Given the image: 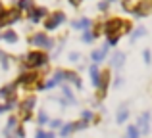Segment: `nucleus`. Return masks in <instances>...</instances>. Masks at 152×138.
Listing matches in <instances>:
<instances>
[{"mask_svg": "<svg viewBox=\"0 0 152 138\" xmlns=\"http://www.w3.org/2000/svg\"><path fill=\"white\" fill-rule=\"evenodd\" d=\"M98 8H100V10H106V8H108V2H100V4H98Z\"/></svg>", "mask_w": 152, "mask_h": 138, "instance_id": "obj_34", "label": "nucleus"}, {"mask_svg": "<svg viewBox=\"0 0 152 138\" xmlns=\"http://www.w3.org/2000/svg\"><path fill=\"white\" fill-rule=\"evenodd\" d=\"M45 15H46V10H45V8H37V10H33L29 14V19L33 23H37V21H41V17H45Z\"/></svg>", "mask_w": 152, "mask_h": 138, "instance_id": "obj_8", "label": "nucleus"}, {"mask_svg": "<svg viewBox=\"0 0 152 138\" xmlns=\"http://www.w3.org/2000/svg\"><path fill=\"white\" fill-rule=\"evenodd\" d=\"M46 121H48V115H46L45 111H41V115H39V123H41V125H45Z\"/></svg>", "mask_w": 152, "mask_h": 138, "instance_id": "obj_28", "label": "nucleus"}, {"mask_svg": "<svg viewBox=\"0 0 152 138\" xmlns=\"http://www.w3.org/2000/svg\"><path fill=\"white\" fill-rule=\"evenodd\" d=\"M69 2H71V4H73V6H79V4H81V2H83V0H69Z\"/></svg>", "mask_w": 152, "mask_h": 138, "instance_id": "obj_35", "label": "nucleus"}, {"mask_svg": "<svg viewBox=\"0 0 152 138\" xmlns=\"http://www.w3.org/2000/svg\"><path fill=\"white\" fill-rule=\"evenodd\" d=\"M146 33V29H145V27H139V29L137 31H135V35H133V38H137V37H142V35H145Z\"/></svg>", "mask_w": 152, "mask_h": 138, "instance_id": "obj_27", "label": "nucleus"}, {"mask_svg": "<svg viewBox=\"0 0 152 138\" xmlns=\"http://www.w3.org/2000/svg\"><path fill=\"white\" fill-rule=\"evenodd\" d=\"M69 60H71V61H77V60H79V54H71Z\"/></svg>", "mask_w": 152, "mask_h": 138, "instance_id": "obj_33", "label": "nucleus"}, {"mask_svg": "<svg viewBox=\"0 0 152 138\" xmlns=\"http://www.w3.org/2000/svg\"><path fill=\"white\" fill-rule=\"evenodd\" d=\"M142 56H145V61H146V64H150V52H148V50H145V54H142Z\"/></svg>", "mask_w": 152, "mask_h": 138, "instance_id": "obj_31", "label": "nucleus"}, {"mask_svg": "<svg viewBox=\"0 0 152 138\" xmlns=\"http://www.w3.org/2000/svg\"><path fill=\"white\" fill-rule=\"evenodd\" d=\"M131 0H123V10H127V12H133V6H131Z\"/></svg>", "mask_w": 152, "mask_h": 138, "instance_id": "obj_26", "label": "nucleus"}, {"mask_svg": "<svg viewBox=\"0 0 152 138\" xmlns=\"http://www.w3.org/2000/svg\"><path fill=\"white\" fill-rule=\"evenodd\" d=\"M127 117H129V111H127V108H121L118 111V123H125Z\"/></svg>", "mask_w": 152, "mask_h": 138, "instance_id": "obj_17", "label": "nucleus"}, {"mask_svg": "<svg viewBox=\"0 0 152 138\" xmlns=\"http://www.w3.org/2000/svg\"><path fill=\"white\" fill-rule=\"evenodd\" d=\"M45 64H46V56L42 52L27 54V67H42Z\"/></svg>", "mask_w": 152, "mask_h": 138, "instance_id": "obj_1", "label": "nucleus"}, {"mask_svg": "<svg viewBox=\"0 0 152 138\" xmlns=\"http://www.w3.org/2000/svg\"><path fill=\"white\" fill-rule=\"evenodd\" d=\"M35 138H46V132H42V131H39V132H37V136H35Z\"/></svg>", "mask_w": 152, "mask_h": 138, "instance_id": "obj_32", "label": "nucleus"}, {"mask_svg": "<svg viewBox=\"0 0 152 138\" xmlns=\"http://www.w3.org/2000/svg\"><path fill=\"white\" fill-rule=\"evenodd\" d=\"M46 138H54V134H52V132H48V134H46Z\"/></svg>", "mask_w": 152, "mask_h": 138, "instance_id": "obj_38", "label": "nucleus"}, {"mask_svg": "<svg viewBox=\"0 0 152 138\" xmlns=\"http://www.w3.org/2000/svg\"><path fill=\"white\" fill-rule=\"evenodd\" d=\"M50 127H52V129H58V127H62V121H60V119H54V121H50Z\"/></svg>", "mask_w": 152, "mask_h": 138, "instance_id": "obj_29", "label": "nucleus"}, {"mask_svg": "<svg viewBox=\"0 0 152 138\" xmlns=\"http://www.w3.org/2000/svg\"><path fill=\"white\" fill-rule=\"evenodd\" d=\"M71 131H73V125H71V123H69V125H66V127L62 129V136H67Z\"/></svg>", "mask_w": 152, "mask_h": 138, "instance_id": "obj_23", "label": "nucleus"}, {"mask_svg": "<svg viewBox=\"0 0 152 138\" xmlns=\"http://www.w3.org/2000/svg\"><path fill=\"white\" fill-rule=\"evenodd\" d=\"M89 119H93V113L91 111H83V121H89Z\"/></svg>", "mask_w": 152, "mask_h": 138, "instance_id": "obj_30", "label": "nucleus"}, {"mask_svg": "<svg viewBox=\"0 0 152 138\" xmlns=\"http://www.w3.org/2000/svg\"><path fill=\"white\" fill-rule=\"evenodd\" d=\"M31 42H33L35 46H41V48H52V40L42 33H37L33 38H31Z\"/></svg>", "mask_w": 152, "mask_h": 138, "instance_id": "obj_4", "label": "nucleus"}, {"mask_svg": "<svg viewBox=\"0 0 152 138\" xmlns=\"http://www.w3.org/2000/svg\"><path fill=\"white\" fill-rule=\"evenodd\" d=\"M73 125V131H81V129L87 127V121H79V123H71Z\"/></svg>", "mask_w": 152, "mask_h": 138, "instance_id": "obj_21", "label": "nucleus"}, {"mask_svg": "<svg viewBox=\"0 0 152 138\" xmlns=\"http://www.w3.org/2000/svg\"><path fill=\"white\" fill-rule=\"evenodd\" d=\"M93 38H94V35L91 33V31H85V35H83V40H85V42H93Z\"/></svg>", "mask_w": 152, "mask_h": 138, "instance_id": "obj_22", "label": "nucleus"}, {"mask_svg": "<svg viewBox=\"0 0 152 138\" xmlns=\"http://www.w3.org/2000/svg\"><path fill=\"white\" fill-rule=\"evenodd\" d=\"M15 125H18V119H15V117H10V119H8V131H10V129H15Z\"/></svg>", "mask_w": 152, "mask_h": 138, "instance_id": "obj_25", "label": "nucleus"}, {"mask_svg": "<svg viewBox=\"0 0 152 138\" xmlns=\"http://www.w3.org/2000/svg\"><path fill=\"white\" fill-rule=\"evenodd\" d=\"M18 8L19 10H33V0H19L18 2Z\"/></svg>", "mask_w": 152, "mask_h": 138, "instance_id": "obj_15", "label": "nucleus"}, {"mask_svg": "<svg viewBox=\"0 0 152 138\" xmlns=\"http://www.w3.org/2000/svg\"><path fill=\"white\" fill-rule=\"evenodd\" d=\"M91 79H93V85L94 86H98V82H100V71H98L96 65H91Z\"/></svg>", "mask_w": 152, "mask_h": 138, "instance_id": "obj_10", "label": "nucleus"}, {"mask_svg": "<svg viewBox=\"0 0 152 138\" xmlns=\"http://www.w3.org/2000/svg\"><path fill=\"white\" fill-rule=\"evenodd\" d=\"M23 134H25V131H23V129H18V136H19V138H21Z\"/></svg>", "mask_w": 152, "mask_h": 138, "instance_id": "obj_36", "label": "nucleus"}, {"mask_svg": "<svg viewBox=\"0 0 152 138\" xmlns=\"http://www.w3.org/2000/svg\"><path fill=\"white\" fill-rule=\"evenodd\" d=\"M150 8H152V6H150L148 2H146V0H142V2H139V4H137V8L133 10L135 17H142V15H146V14L150 12Z\"/></svg>", "mask_w": 152, "mask_h": 138, "instance_id": "obj_6", "label": "nucleus"}, {"mask_svg": "<svg viewBox=\"0 0 152 138\" xmlns=\"http://www.w3.org/2000/svg\"><path fill=\"white\" fill-rule=\"evenodd\" d=\"M31 81H37V75L35 73H27V75H21V77H19V85H29Z\"/></svg>", "mask_w": 152, "mask_h": 138, "instance_id": "obj_13", "label": "nucleus"}, {"mask_svg": "<svg viewBox=\"0 0 152 138\" xmlns=\"http://www.w3.org/2000/svg\"><path fill=\"white\" fill-rule=\"evenodd\" d=\"M118 40H119V35H110V37H108V42H110L112 46L118 44Z\"/></svg>", "mask_w": 152, "mask_h": 138, "instance_id": "obj_24", "label": "nucleus"}, {"mask_svg": "<svg viewBox=\"0 0 152 138\" xmlns=\"http://www.w3.org/2000/svg\"><path fill=\"white\" fill-rule=\"evenodd\" d=\"M123 61H125V56H123L121 52L114 54V58H112V65H114V67H121Z\"/></svg>", "mask_w": 152, "mask_h": 138, "instance_id": "obj_11", "label": "nucleus"}, {"mask_svg": "<svg viewBox=\"0 0 152 138\" xmlns=\"http://www.w3.org/2000/svg\"><path fill=\"white\" fill-rule=\"evenodd\" d=\"M33 105H35V98L29 96V98H25V102H23L21 109H23V111H31V109H33Z\"/></svg>", "mask_w": 152, "mask_h": 138, "instance_id": "obj_14", "label": "nucleus"}, {"mask_svg": "<svg viewBox=\"0 0 152 138\" xmlns=\"http://www.w3.org/2000/svg\"><path fill=\"white\" fill-rule=\"evenodd\" d=\"M108 81H110V73L108 71H104V73H100V82H98V86H100V94L104 96L108 90Z\"/></svg>", "mask_w": 152, "mask_h": 138, "instance_id": "obj_7", "label": "nucleus"}, {"mask_svg": "<svg viewBox=\"0 0 152 138\" xmlns=\"http://www.w3.org/2000/svg\"><path fill=\"white\" fill-rule=\"evenodd\" d=\"M119 27H121V19H110L104 25V31H106L108 37L110 35H119Z\"/></svg>", "mask_w": 152, "mask_h": 138, "instance_id": "obj_5", "label": "nucleus"}, {"mask_svg": "<svg viewBox=\"0 0 152 138\" xmlns=\"http://www.w3.org/2000/svg\"><path fill=\"white\" fill-rule=\"evenodd\" d=\"M62 90H64V96L67 98V102H69V104H71V102H75V100H73V94H71V90L67 88V86H64Z\"/></svg>", "mask_w": 152, "mask_h": 138, "instance_id": "obj_20", "label": "nucleus"}, {"mask_svg": "<svg viewBox=\"0 0 152 138\" xmlns=\"http://www.w3.org/2000/svg\"><path fill=\"white\" fill-rule=\"evenodd\" d=\"M106 54H108V46H104V48H100V50H94L93 54H91V58H93V61H102L104 58H106Z\"/></svg>", "mask_w": 152, "mask_h": 138, "instance_id": "obj_9", "label": "nucleus"}, {"mask_svg": "<svg viewBox=\"0 0 152 138\" xmlns=\"http://www.w3.org/2000/svg\"><path fill=\"white\" fill-rule=\"evenodd\" d=\"M2 38H4V40H8V42H12V44H14V42H18V35H15L14 31H6Z\"/></svg>", "mask_w": 152, "mask_h": 138, "instance_id": "obj_18", "label": "nucleus"}, {"mask_svg": "<svg viewBox=\"0 0 152 138\" xmlns=\"http://www.w3.org/2000/svg\"><path fill=\"white\" fill-rule=\"evenodd\" d=\"M64 19H66V15H64L62 12H56V14H52V15H50L48 21H45V27H46L48 31H52V29H56L60 23H64Z\"/></svg>", "mask_w": 152, "mask_h": 138, "instance_id": "obj_3", "label": "nucleus"}, {"mask_svg": "<svg viewBox=\"0 0 152 138\" xmlns=\"http://www.w3.org/2000/svg\"><path fill=\"white\" fill-rule=\"evenodd\" d=\"M137 131H139V134H148V131H150V113L148 111H145L141 115L139 125H137Z\"/></svg>", "mask_w": 152, "mask_h": 138, "instance_id": "obj_2", "label": "nucleus"}, {"mask_svg": "<svg viewBox=\"0 0 152 138\" xmlns=\"http://www.w3.org/2000/svg\"><path fill=\"white\" fill-rule=\"evenodd\" d=\"M127 138H139V131L135 125H131L129 129H127Z\"/></svg>", "mask_w": 152, "mask_h": 138, "instance_id": "obj_19", "label": "nucleus"}, {"mask_svg": "<svg viewBox=\"0 0 152 138\" xmlns=\"http://www.w3.org/2000/svg\"><path fill=\"white\" fill-rule=\"evenodd\" d=\"M14 90H15V85H6L4 88H0V98L12 96V94H14Z\"/></svg>", "mask_w": 152, "mask_h": 138, "instance_id": "obj_12", "label": "nucleus"}, {"mask_svg": "<svg viewBox=\"0 0 152 138\" xmlns=\"http://www.w3.org/2000/svg\"><path fill=\"white\" fill-rule=\"evenodd\" d=\"M6 14V12H4V8H2V4H0V17H2V15Z\"/></svg>", "mask_w": 152, "mask_h": 138, "instance_id": "obj_37", "label": "nucleus"}, {"mask_svg": "<svg viewBox=\"0 0 152 138\" xmlns=\"http://www.w3.org/2000/svg\"><path fill=\"white\" fill-rule=\"evenodd\" d=\"M89 25H91L89 19H81V21H73V23H71V27H73V29H87Z\"/></svg>", "mask_w": 152, "mask_h": 138, "instance_id": "obj_16", "label": "nucleus"}]
</instances>
